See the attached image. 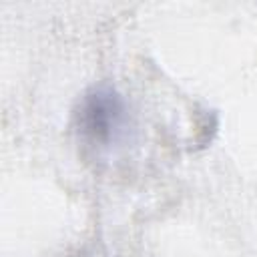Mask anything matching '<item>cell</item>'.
<instances>
[{
    "label": "cell",
    "instance_id": "obj_1",
    "mask_svg": "<svg viewBox=\"0 0 257 257\" xmlns=\"http://www.w3.org/2000/svg\"><path fill=\"white\" fill-rule=\"evenodd\" d=\"M76 126L84 139L92 145L108 147L124 131L126 108L122 98L110 86L90 88L78 102Z\"/></svg>",
    "mask_w": 257,
    "mask_h": 257
}]
</instances>
